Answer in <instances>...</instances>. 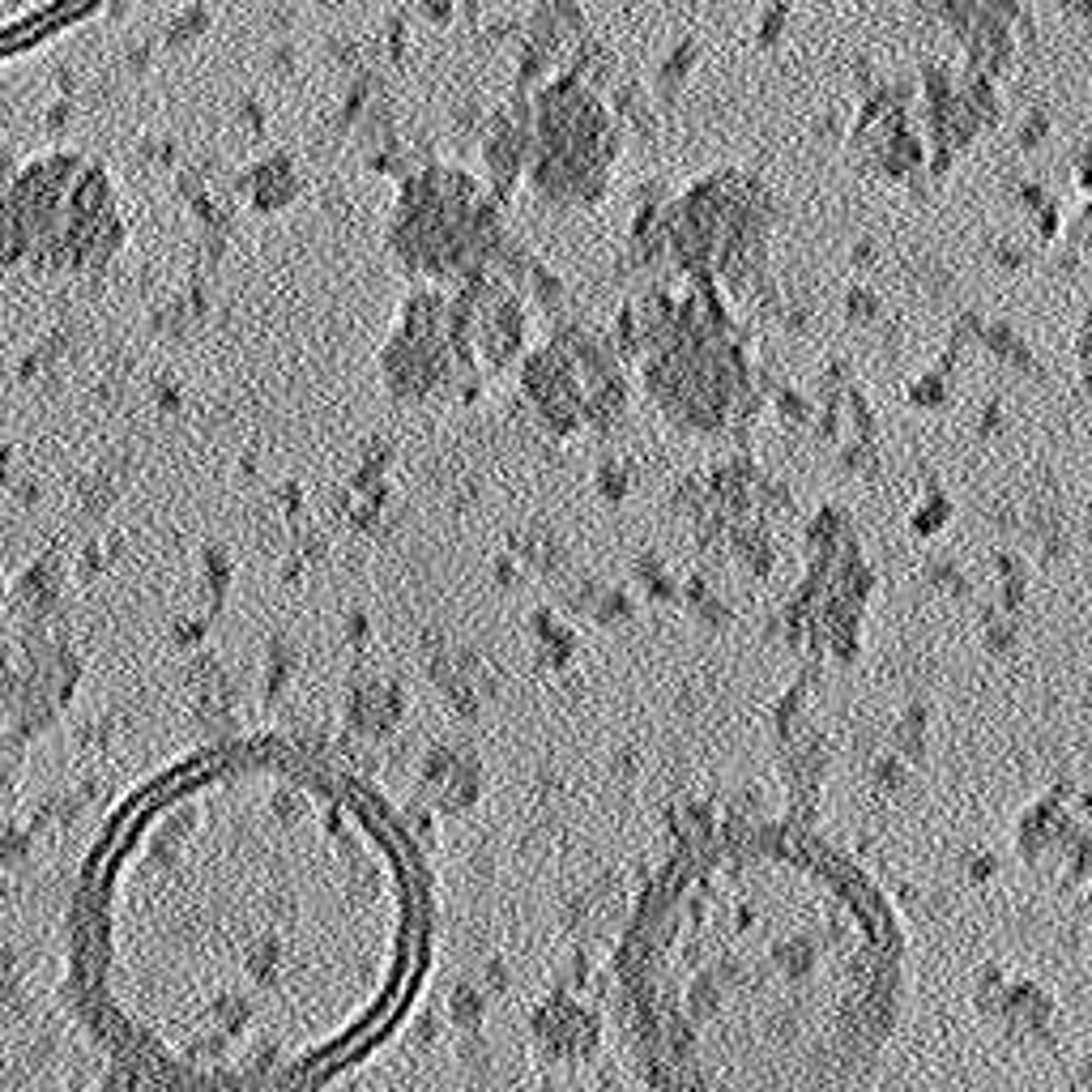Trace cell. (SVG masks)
<instances>
[{
    "label": "cell",
    "mask_w": 1092,
    "mask_h": 1092,
    "mask_svg": "<svg viewBox=\"0 0 1092 1092\" xmlns=\"http://www.w3.org/2000/svg\"><path fill=\"white\" fill-rule=\"evenodd\" d=\"M419 965V888L342 768L227 747L141 790L73 909L103 1041L175 1092H299L389 1029Z\"/></svg>",
    "instance_id": "cell-1"
},
{
    "label": "cell",
    "mask_w": 1092,
    "mask_h": 1092,
    "mask_svg": "<svg viewBox=\"0 0 1092 1092\" xmlns=\"http://www.w3.org/2000/svg\"><path fill=\"white\" fill-rule=\"evenodd\" d=\"M1058 5H1063L1071 18H1080V22H1088L1092 26V0H1058Z\"/></svg>",
    "instance_id": "cell-6"
},
{
    "label": "cell",
    "mask_w": 1092,
    "mask_h": 1092,
    "mask_svg": "<svg viewBox=\"0 0 1092 1092\" xmlns=\"http://www.w3.org/2000/svg\"><path fill=\"white\" fill-rule=\"evenodd\" d=\"M615 124L585 86L555 82L529 124V180L551 210H593L615 167Z\"/></svg>",
    "instance_id": "cell-3"
},
{
    "label": "cell",
    "mask_w": 1092,
    "mask_h": 1092,
    "mask_svg": "<svg viewBox=\"0 0 1092 1092\" xmlns=\"http://www.w3.org/2000/svg\"><path fill=\"white\" fill-rule=\"evenodd\" d=\"M670 248L692 278H743L768 248V197L747 175H713L679 201Z\"/></svg>",
    "instance_id": "cell-4"
},
{
    "label": "cell",
    "mask_w": 1092,
    "mask_h": 1092,
    "mask_svg": "<svg viewBox=\"0 0 1092 1092\" xmlns=\"http://www.w3.org/2000/svg\"><path fill=\"white\" fill-rule=\"evenodd\" d=\"M926 22L947 30L977 69L1011 60L1016 47V0H913Z\"/></svg>",
    "instance_id": "cell-5"
},
{
    "label": "cell",
    "mask_w": 1092,
    "mask_h": 1092,
    "mask_svg": "<svg viewBox=\"0 0 1092 1092\" xmlns=\"http://www.w3.org/2000/svg\"><path fill=\"white\" fill-rule=\"evenodd\" d=\"M896 1016V943L854 879L785 841L674 875L636 960L666 1092H854Z\"/></svg>",
    "instance_id": "cell-2"
}]
</instances>
